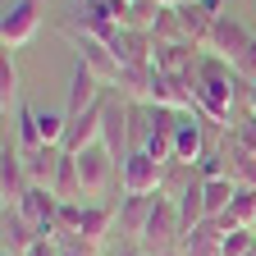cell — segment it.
I'll use <instances>...</instances> for the list:
<instances>
[{"label":"cell","instance_id":"cell-1","mask_svg":"<svg viewBox=\"0 0 256 256\" xmlns=\"http://www.w3.org/2000/svg\"><path fill=\"white\" fill-rule=\"evenodd\" d=\"M238 74L234 64H224L220 55H202L197 60V74H192V92H197V119L224 128V133H234V114H238Z\"/></svg>","mask_w":256,"mask_h":256},{"label":"cell","instance_id":"cell-2","mask_svg":"<svg viewBox=\"0 0 256 256\" xmlns=\"http://www.w3.org/2000/svg\"><path fill=\"white\" fill-rule=\"evenodd\" d=\"M178 247H183V215H178V202L160 192V197H156V210H151V220H146V229H142V238H138V252H142V256H174Z\"/></svg>","mask_w":256,"mask_h":256},{"label":"cell","instance_id":"cell-3","mask_svg":"<svg viewBox=\"0 0 256 256\" xmlns=\"http://www.w3.org/2000/svg\"><path fill=\"white\" fill-rule=\"evenodd\" d=\"M74 160H78V178H82V202H87V206H101L106 192L114 188V174H119L124 165L114 160V151H110L106 142H96V146L78 151Z\"/></svg>","mask_w":256,"mask_h":256},{"label":"cell","instance_id":"cell-4","mask_svg":"<svg viewBox=\"0 0 256 256\" xmlns=\"http://www.w3.org/2000/svg\"><path fill=\"white\" fill-rule=\"evenodd\" d=\"M64 37L74 42V50H78V64L82 69H92L96 78H101L106 87H114V78H119V55H114V46L110 42H96V37H87V32H74V28H60Z\"/></svg>","mask_w":256,"mask_h":256},{"label":"cell","instance_id":"cell-5","mask_svg":"<svg viewBox=\"0 0 256 256\" xmlns=\"http://www.w3.org/2000/svg\"><path fill=\"white\" fill-rule=\"evenodd\" d=\"M119 188L128 197H160L165 192V165L151 160L146 151H133L124 160V170H119Z\"/></svg>","mask_w":256,"mask_h":256},{"label":"cell","instance_id":"cell-6","mask_svg":"<svg viewBox=\"0 0 256 256\" xmlns=\"http://www.w3.org/2000/svg\"><path fill=\"white\" fill-rule=\"evenodd\" d=\"M37 28H42V0H14L5 10V18H0V46L18 50L37 37Z\"/></svg>","mask_w":256,"mask_h":256},{"label":"cell","instance_id":"cell-7","mask_svg":"<svg viewBox=\"0 0 256 256\" xmlns=\"http://www.w3.org/2000/svg\"><path fill=\"white\" fill-rule=\"evenodd\" d=\"M28 188H32V178H28V165H23V151L5 142L0 146V210L18 206L28 197Z\"/></svg>","mask_w":256,"mask_h":256},{"label":"cell","instance_id":"cell-8","mask_svg":"<svg viewBox=\"0 0 256 256\" xmlns=\"http://www.w3.org/2000/svg\"><path fill=\"white\" fill-rule=\"evenodd\" d=\"M151 106H156V110H170V114H197V92H192V78L156 74V78H151Z\"/></svg>","mask_w":256,"mask_h":256},{"label":"cell","instance_id":"cell-9","mask_svg":"<svg viewBox=\"0 0 256 256\" xmlns=\"http://www.w3.org/2000/svg\"><path fill=\"white\" fill-rule=\"evenodd\" d=\"M252 37H256V32H247L238 18H229V14H224V18L215 23V32H210V46H206V55H220L224 64H234V74H238V64H242V55H247Z\"/></svg>","mask_w":256,"mask_h":256},{"label":"cell","instance_id":"cell-10","mask_svg":"<svg viewBox=\"0 0 256 256\" xmlns=\"http://www.w3.org/2000/svg\"><path fill=\"white\" fill-rule=\"evenodd\" d=\"M37 242H42V234L23 220V210H18V206L0 210V256H28Z\"/></svg>","mask_w":256,"mask_h":256},{"label":"cell","instance_id":"cell-11","mask_svg":"<svg viewBox=\"0 0 256 256\" xmlns=\"http://www.w3.org/2000/svg\"><path fill=\"white\" fill-rule=\"evenodd\" d=\"M18 210H23V220L37 229L42 238H50L55 242V215H60V197L50 188H28V197L18 202Z\"/></svg>","mask_w":256,"mask_h":256},{"label":"cell","instance_id":"cell-12","mask_svg":"<svg viewBox=\"0 0 256 256\" xmlns=\"http://www.w3.org/2000/svg\"><path fill=\"white\" fill-rule=\"evenodd\" d=\"M101 78H96L92 69H82V64H74V78H69V101H64V114H69V119H82L87 110H96V106H101L106 101V96H101Z\"/></svg>","mask_w":256,"mask_h":256},{"label":"cell","instance_id":"cell-13","mask_svg":"<svg viewBox=\"0 0 256 256\" xmlns=\"http://www.w3.org/2000/svg\"><path fill=\"white\" fill-rule=\"evenodd\" d=\"M197 60H202V50L192 42H156V74L192 78L197 74Z\"/></svg>","mask_w":256,"mask_h":256},{"label":"cell","instance_id":"cell-14","mask_svg":"<svg viewBox=\"0 0 256 256\" xmlns=\"http://www.w3.org/2000/svg\"><path fill=\"white\" fill-rule=\"evenodd\" d=\"M151 210H156V197H119V206H114V229H119V238H128L138 247V238H142V229H146V220H151Z\"/></svg>","mask_w":256,"mask_h":256},{"label":"cell","instance_id":"cell-15","mask_svg":"<svg viewBox=\"0 0 256 256\" xmlns=\"http://www.w3.org/2000/svg\"><path fill=\"white\" fill-rule=\"evenodd\" d=\"M151 78H156L151 64H124L114 78V96L128 106H151Z\"/></svg>","mask_w":256,"mask_h":256},{"label":"cell","instance_id":"cell-16","mask_svg":"<svg viewBox=\"0 0 256 256\" xmlns=\"http://www.w3.org/2000/svg\"><path fill=\"white\" fill-rule=\"evenodd\" d=\"M206 156V133L197 114H178L174 124V165H197V160Z\"/></svg>","mask_w":256,"mask_h":256},{"label":"cell","instance_id":"cell-17","mask_svg":"<svg viewBox=\"0 0 256 256\" xmlns=\"http://www.w3.org/2000/svg\"><path fill=\"white\" fill-rule=\"evenodd\" d=\"M110 229H114V206H110V202H101V206H87V215H82V229H78V238H74V242H82V247H92V252H106ZM64 242H69V238H64Z\"/></svg>","mask_w":256,"mask_h":256},{"label":"cell","instance_id":"cell-18","mask_svg":"<svg viewBox=\"0 0 256 256\" xmlns=\"http://www.w3.org/2000/svg\"><path fill=\"white\" fill-rule=\"evenodd\" d=\"M178 18H183V37L197 46L202 55H206V46H210V32H215V14L206 10V5H197V0H188V5H178Z\"/></svg>","mask_w":256,"mask_h":256},{"label":"cell","instance_id":"cell-19","mask_svg":"<svg viewBox=\"0 0 256 256\" xmlns=\"http://www.w3.org/2000/svg\"><path fill=\"white\" fill-rule=\"evenodd\" d=\"M114 55H119V64H151V69H156V37H151V32L124 28L114 37Z\"/></svg>","mask_w":256,"mask_h":256},{"label":"cell","instance_id":"cell-20","mask_svg":"<svg viewBox=\"0 0 256 256\" xmlns=\"http://www.w3.org/2000/svg\"><path fill=\"white\" fill-rule=\"evenodd\" d=\"M178 256H224V229H220L215 220L197 224L192 234H183V247H178Z\"/></svg>","mask_w":256,"mask_h":256},{"label":"cell","instance_id":"cell-21","mask_svg":"<svg viewBox=\"0 0 256 256\" xmlns=\"http://www.w3.org/2000/svg\"><path fill=\"white\" fill-rule=\"evenodd\" d=\"M224 165H229V178H234L238 188H252V192H256V156H252L247 146H238L234 133H224Z\"/></svg>","mask_w":256,"mask_h":256},{"label":"cell","instance_id":"cell-22","mask_svg":"<svg viewBox=\"0 0 256 256\" xmlns=\"http://www.w3.org/2000/svg\"><path fill=\"white\" fill-rule=\"evenodd\" d=\"M60 160H64V146H42V151L23 156V165H28V178H32V188H55Z\"/></svg>","mask_w":256,"mask_h":256},{"label":"cell","instance_id":"cell-23","mask_svg":"<svg viewBox=\"0 0 256 256\" xmlns=\"http://www.w3.org/2000/svg\"><path fill=\"white\" fill-rule=\"evenodd\" d=\"M206 183V220H220V215H229L234 197H238V183L224 174V178H202Z\"/></svg>","mask_w":256,"mask_h":256},{"label":"cell","instance_id":"cell-24","mask_svg":"<svg viewBox=\"0 0 256 256\" xmlns=\"http://www.w3.org/2000/svg\"><path fill=\"white\" fill-rule=\"evenodd\" d=\"M55 197L60 202H82V178H78V160L64 151V160H60V174H55Z\"/></svg>","mask_w":256,"mask_h":256},{"label":"cell","instance_id":"cell-25","mask_svg":"<svg viewBox=\"0 0 256 256\" xmlns=\"http://www.w3.org/2000/svg\"><path fill=\"white\" fill-rule=\"evenodd\" d=\"M46 142H42V124H37V110H28V106H18V151L23 156H32V151H42Z\"/></svg>","mask_w":256,"mask_h":256},{"label":"cell","instance_id":"cell-26","mask_svg":"<svg viewBox=\"0 0 256 256\" xmlns=\"http://www.w3.org/2000/svg\"><path fill=\"white\" fill-rule=\"evenodd\" d=\"M18 96V64H14V50L0 55V110L10 114V101Z\"/></svg>","mask_w":256,"mask_h":256},{"label":"cell","instance_id":"cell-27","mask_svg":"<svg viewBox=\"0 0 256 256\" xmlns=\"http://www.w3.org/2000/svg\"><path fill=\"white\" fill-rule=\"evenodd\" d=\"M37 124H42V142L46 146H64V133H69V114L64 110H37Z\"/></svg>","mask_w":256,"mask_h":256},{"label":"cell","instance_id":"cell-28","mask_svg":"<svg viewBox=\"0 0 256 256\" xmlns=\"http://www.w3.org/2000/svg\"><path fill=\"white\" fill-rule=\"evenodd\" d=\"M151 37H156V42H188V37H183V18H178L174 5L160 10V18H156V28H151Z\"/></svg>","mask_w":256,"mask_h":256},{"label":"cell","instance_id":"cell-29","mask_svg":"<svg viewBox=\"0 0 256 256\" xmlns=\"http://www.w3.org/2000/svg\"><path fill=\"white\" fill-rule=\"evenodd\" d=\"M252 252H256V234H252V229L224 234V256H252Z\"/></svg>","mask_w":256,"mask_h":256},{"label":"cell","instance_id":"cell-30","mask_svg":"<svg viewBox=\"0 0 256 256\" xmlns=\"http://www.w3.org/2000/svg\"><path fill=\"white\" fill-rule=\"evenodd\" d=\"M234 142H238V146H247V151L256 156V119H252V114L234 124Z\"/></svg>","mask_w":256,"mask_h":256},{"label":"cell","instance_id":"cell-31","mask_svg":"<svg viewBox=\"0 0 256 256\" xmlns=\"http://www.w3.org/2000/svg\"><path fill=\"white\" fill-rule=\"evenodd\" d=\"M60 252H64V256H101V252H92V247H82V242H74V238L60 242Z\"/></svg>","mask_w":256,"mask_h":256},{"label":"cell","instance_id":"cell-32","mask_svg":"<svg viewBox=\"0 0 256 256\" xmlns=\"http://www.w3.org/2000/svg\"><path fill=\"white\" fill-rule=\"evenodd\" d=\"M28 256H64V252H60V242H50V238H42V242H37V247H32Z\"/></svg>","mask_w":256,"mask_h":256},{"label":"cell","instance_id":"cell-33","mask_svg":"<svg viewBox=\"0 0 256 256\" xmlns=\"http://www.w3.org/2000/svg\"><path fill=\"white\" fill-rule=\"evenodd\" d=\"M242 106H247V114L256 119V82H247V87H242Z\"/></svg>","mask_w":256,"mask_h":256},{"label":"cell","instance_id":"cell-34","mask_svg":"<svg viewBox=\"0 0 256 256\" xmlns=\"http://www.w3.org/2000/svg\"><path fill=\"white\" fill-rule=\"evenodd\" d=\"M160 5H174V10H178V5H188V0H160Z\"/></svg>","mask_w":256,"mask_h":256},{"label":"cell","instance_id":"cell-35","mask_svg":"<svg viewBox=\"0 0 256 256\" xmlns=\"http://www.w3.org/2000/svg\"><path fill=\"white\" fill-rule=\"evenodd\" d=\"M119 256H142V252H138V247H128V252H119Z\"/></svg>","mask_w":256,"mask_h":256},{"label":"cell","instance_id":"cell-36","mask_svg":"<svg viewBox=\"0 0 256 256\" xmlns=\"http://www.w3.org/2000/svg\"><path fill=\"white\" fill-rule=\"evenodd\" d=\"M82 5H92V0H74V10H82Z\"/></svg>","mask_w":256,"mask_h":256},{"label":"cell","instance_id":"cell-37","mask_svg":"<svg viewBox=\"0 0 256 256\" xmlns=\"http://www.w3.org/2000/svg\"><path fill=\"white\" fill-rule=\"evenodd\" d=\"M124 5H133V0H124Z\"/></svg>","mask_w":256,"mask_h":256},{"label":"cell","instance_id":"cell-38","mask_svg":"<svg viewBox=\"0 0 256 256\" xmlns=\"http://www.w3.org/2000/svg\"><path fill=\"white\" fill-rule=\"evenodd\" d=\"M252 234H256V229H252Z\"/></svg>","mask_w":256,"mask_h":256}]
</instances>
